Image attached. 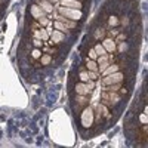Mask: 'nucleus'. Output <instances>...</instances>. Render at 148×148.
Segmentation results:
<instances>
[{
	"instance_id": "obj_17",
	"label": "nucleus",
	"mask_w": 148,
	"mask_h": 148,
	"mask_svg": "<svg viewBox=\"0 0 148 148\" xmlns=\"http://www.w3.org/2000/svg\"><path fill=\"white\" fill-rule=\"evenodd\" d=\"M39 19H40V24H42L43 27L49 25V19H47V18H43V16H42V18H39Z\"/></svg>"
},
{
	"instance_id": "obj_13",
	"label": "nucleus",
	"mask_w": 148,
	"mask_h": 148,
	"mask_svg": "<svg viewBox=\"0 0 148 148\" xmlns=\"http://www.w3.org/2000/svg\"><path fill=\"white\" fill-rule=\"evenodd\" d=\"M88 68H89L90 71H98V64L95 62V59L88 61Z\"/></svg>"
},
{
	"instance_id": "obj_5",
	"label": "nucleus",
	"mask_w": 148,
	"mask_h": 148,
	"mask_svg": "<svg viewBox=\"0 0 148 148\" xmlns=\"http://www.w3.org/2000/svg\"><path fill=\"white\" fill-rule=\"evenodd\" d=\"M102 46H104V49L107 52H114L116 51V43H114V40H111V39H105Z\"/></svg>"
},
{
	"instance_id": "obj_16",
	"label": "nucleus",
	"mask_w": 148,
	"mask_h": 148,
	"mask_svg": "<svg viewBox=\"0 0 148 148\" xmlns=\"http://www.w3.org/2000/svg\"><path fill=\"white\" fill-rule=\"evenodd\" d=\"M89 56H90V59H96L98 58V53L95 52V49H90L89 51Z\"/></svg>"
},
{
	"instance_id": "obj_2",
	"label": "nucleus",
	"mask_w": 148,
	"mask_h": 148,
	"mask_svg": "<svg viewBox=\"0 0 148 148\" xmlns=\"http://www.w3.org/2000/svg\"><path fill=\"white\" fill-rule=\"evenodd\" d=\"M92 123H93V111L90 107H88L82 114V125L84 127H89V126H92Z\"/></svg>"
},
{
	"instance_id": "obj_12",
	"label": "nucleus",
	"mask_w": 148,
	"mask_h": 148,
	"mask_svg": "<svg viewBox=\"0 0 148 148\" xmlns=\"http://www.w3.org/2000/svg\"><path fill=\"white\" fill-rule=\"evenodd\" d=\"M55 30H59V31H62V33L68 31V28H67L65 24H64V22H59V21L55 22Z\"/></svg>"
},
{
	"instance_id": "obj_7",
	"label": "nucleus",
	"mask_w": 148,
	"mask_h": 148,
	"mask_svg": "<svg viewBox=\"0 0 148 148\" xmlns=\"http://www.w3.org/2000/svg\"><path fill=\"white\" fill-rule=\"evenodd\" d=\"M39 6H40V9H42L43 12H52V9H53L49 0H40Z\"/></svg>"
},
{
	"instance_id": "obj_23",
	"label": "nucleus",
	"mask_w": 148,
	"mask_h": 148,
	"mask_svg": "<svg viewBox=\"0 0 148 148\" xmlns=\"http://www.w3.org/2000/svg\"><path fill=\"white\" fill-rule=\"evenodd\" d=\"M88 74H89V79H95V77H96V74H95V71H89Z\"/></svg>"
},
{
	"instance_id": "obj_8",
	"label": "nucleus",
	"mask_w": 148,
	"mask_h": 148,
	"mask_svg": "<svg viewBox=\"0 0 148 148\" xmlns=\"http://www.w3.org/2000/svg\"><path fill=\"white\" fill-rule=\"evenodd\" d=\"M31 14H33V16H34V18H42L45 12L40 9V6H36V5H33V6H31Z\"/></svg>"
},
{
	"instance_id": "obj_9",
	"label": "nucleus",
	"mask_w": 148,
	"mask_h": 148,
	"mask_svg": "<svg viewBox=\"0 0 148 148\" xmlns=\"http://www.w3.org/2000/svg\"><path fill=\"white\" fill-rule=\"evenodd\" d=\"M34 37H36V39H40V40H47L49 39V33L47 31H43V30L34 31Z\"/></svg>"
},
{
	"instance_id": "obj_4",
	"label": "nucleus",
	"mask_w": 148,
	"mask_h": 148,
	"mask_svg": "<svg viewBox=\"0 0 148 148\" xmlns=\"http://www.w3.org/2000/svg\"><path fill=\"white\" fill-rule=\"evenodd\" d=\"M61 5L65 8H71V9H80L82 3L79 0H61Z\"/></svg>"
},
{
	"instance_id": "obj_18",
	"label": "nucleus",
	"mask_w": 148,
	"mask_h": 148,
	"mask_svg": "<svg viewBox=\"0 0 148 148\" xmlns=\"http://www.w3.org/2000/svg\"><path fill=\"white\" fill-rule=\"evenodd\" d=\"M80 79H82L83 82H88V80H89V74H88V73H82V74H80Z\"/></svg>"
},
{
	"instance_id": "obj_20",
	"label": "nucleus",
	"mask_w": 148,
	"mask_h": 148,
	"mask_svg": "<svg viewBox=\"0 0 148 148\" xmlns=\"http://www.w3.org/2000/svg\"><path fill=\"white\" fill-rule=\"evenodd\" d=\"M141 121H142V123H147V121H148V119H147V111L141 116Z\"/></svg>"
},
{
	"instance_id": "obj_11",
	"label": "nucleus",
	"mask_w": 148,
	"mask_h": 148,
	"mask_svg": "<svg viewBox=\"0 0 148 148\" xmlns=\"http://www.w3.org/2000/svg\"><path fill=\"white\" fill-rule=\"evenodd\" d=\"M117 70H119L117 65H110V67H107L105 70H102V74H104V76H108V74H111V73H116Z\"/></svg>"
},
{
	"instance_id": "obj_21",
	"label": "nucleus",
	"mask_w": 148,
	"mask_h": 148,
	"mask_svg": "<svg viewBox=\"0 0 148 148\" xmlns=\"http://www.w3.org/2000/svg\"><path fill=\"white\" fill-rule=\"evenodd\" d=\"M40 55H42L40 51H34V52H33V58H39Z\"/></svg>"
},
{
	"instance_id": "obj_6",
	"label": "nucleus",
	"mask_w": 148,
	"mask_h": 148,
	"mask_svg": "<svg viewBox=\"0 0 148 148\" xmlns=\"http://www.w3.org/2000/svg\"><path fill=\"white\" fill-rule=\"evenodd\" d=\"M51 37H52V42L55 43H59V42H62L64 40V33L62 31H59V30H55L53 33H51Z\"/></svg>"
},
{
	"instance_id": "obj_15",
	"label": "nucleus",
	"mask_w": 148,
	"mask_h": 148,
	"mask_svg": "<svg viewBox=\"0 0 148 148\" xmlns=\"http://www.w3.org/2000/svg\"><path fill=\"white\" fill-rule=\"evenodd\" d=\"M42 62L46 65V64H49V62H51V56H49V55H45V56H42Z\"/></svg>"
},
{
	"instance_id": "obj_22",
	"label": "nucleus",
	"mask_w": 148,
	"mask_h": 148,
	"mask_svg": "<svg viewBox=\"0 0 148 148\" xmlns=\"http://www.w3.org/2000/svg\"><path fill=\"white\" fill-rule=\"evenodd\" d=\"M34 45L36 46H42V40L40 39H34Z\"/></svg>"
},
{
	"instance_id": "obj_1",
	"label": "nucleus",
	"mask_w": 148,
	"mask_h": 148,
	"mask_svg": "<svg viewBox=\"0 0 148 148\" xmlns=\"http://www.w3.org/2000/svg\"><path fill=\"white\" fill-rule=\"evenodd\" d=\"M59 14L65 18H70V19H80L82 18V10L80 9H71V8H65V6L59 8Z\"/></svg>"
},
{
	"instance_id": "obj_19",
	"label": "nucleus",
	"mask_w": 148,
	"mask_h": 148,
	"mask_svg": "<svg viewBox=\"0 0 148 148\" xmlns=\"http://www.w3.org/2000/svg\"><path fill=\"white\" fill-rule=\"evenodd\" d=\"M117 22H119V21H117L116 16H111V18H110V25H117Z\"/></svg>"
},
{
	"instance_id": "obj_24",
	"label": "nucleus",
	"mask_w": 148,
	"mask_h": 148,
	"mask_svg": "<svg viewBox=\"0 0 148 148\" xmlns=\"http://www.w3.org/2000/svg\"><path fill=\"white\" fill-rule=\"evenodd\" d=\"M120 51H126V43H121V46H120Z\"/></svg>"
},
{
	"instance_id": "obj_14",
	"label": "nucleus",
	"mask_w": 148,
	"mask_h": 148,
	"mask_svg": "<svg viewBox=\"0 0 148 148\" xmlns=\"http://www.w3.org/2000/svg\"><path fill=\"white\" fill-rule=\"evenodd\" d=\"M95 52L101 56V55H105V52H107V51L104 49V46H102V45H96V47H95Z\"/></svg>"
},
{
	"instance_id": "obj_3",
	"label": "nucleus",
	"mask_w": 148,
	"mask_h": 148,
	"mask_svg": "<svg viewBox=\"0 0 148 148\" xmlns=\"http://www.w3.org/2000/svg\"><path fill=\"white\" fill-rule=\"evenodd\" d=\"M121 80H123V74L116 71V73H111V74H108V76H105L104 83L105 84H111V83H119Z\"/></svg>"
},
{
	"instance_id": "obj_25",
	"label": "nucleus",
	"mask_w": 148,
	"mask_h": 148,
	"mask_svg": "<svg viewBox=\"0 0 148 148\" xmlns=\"http://www.w3.org/2000/svg\"><path fill=\"white\" fill-rule=\"evenodd\" d=\"M49 2H53V3H56V2H59V0H49Z\"/></svg>"
},
{
	"instance_id": "obj_10",
	"label": "nucleus",
	"mask_w": 148,
	"mask_h": 148,
	"mask_svg": "<svg viewBox=\"0 0 148 148\" xmlns=\"http://www.w3.org/2000/svg\"><path fill=\"white\" fill-rule=\"evenodd\" d=\"M76 90H77V93H82V95H86L89 92V89H88V86H84V84H77L76 86Z\"/></svg>"
}]
</instances>
